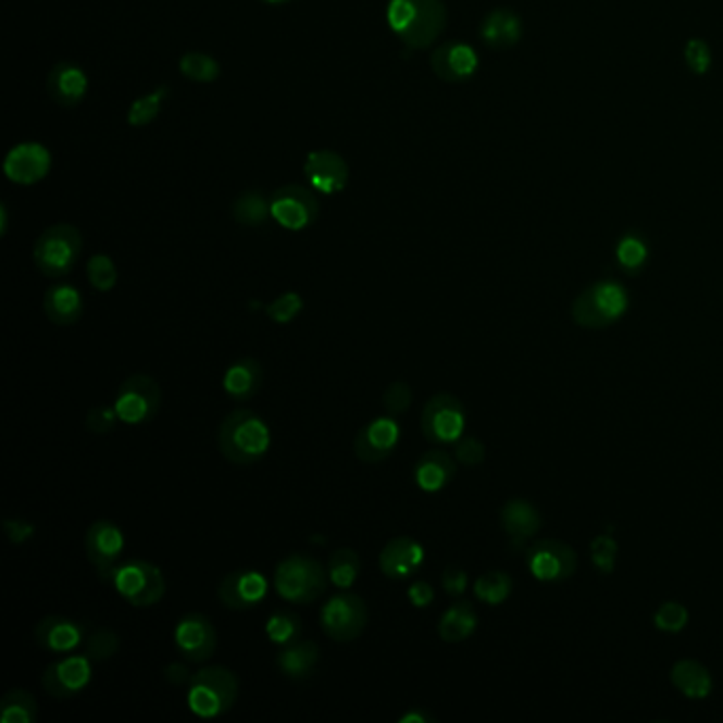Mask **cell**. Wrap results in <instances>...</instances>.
Returning a JSON list of instances; mask_svg holds the SVG:
<instances>
[{"mask_svg":"<svg viewBox=\"0 0 723 723\" xmlns=\"http://www.w3.org/2000/svg\"><path fill=\"white\" fill-rule=\"evenodd\" d=\"M329 573L323 564L306 553L283 558L274 571V588L287 602L312 604L327 590Z\"/></svg>","mask_w":723,"mask_h":723,"instance_id":"cell-5","label":"cell"},{"mask_svg":"<svg viewBox=\"0 0 723 723\" xmlns=\"http://www.w3.org/2000/svg\"><path fill=\"white\" fill-rule=\"evenodd\" d=\"M174 645L183 660L191 664L209 662L216 651V631L202 613H187L174 626Z\"/></svg>","mask_w":723,"mask_h":723,"instance_id":"cell-15","label":"cell"},{"mask_svg":"<svg viewBox=\"0 0 723 723\" xmlns=\"http://www.w3.org/2000/svg\"><path fill=\"white\" fill-rule=\"evenodd\" d=\"M475 628H477V611L471 602L461 600L454 602L450 609H446V613L439 618L437 635L446 643H463L475 633Z\"/></svg>","mask_w":723,"mask_h":723,"instance_id":"cell-32","label":"cell"},{"mask_svg":"<svg viewBox=\"0 0 723 723\" xmlns=\"http://www.w3.org/2000/svg\"><path fill=\"white\" fill-rule=\"evenodd\" d=\"M408 598L412 600V604H414V607H419V609H425V607H428V604L435 600V593H433L431 584H426V582H416V584H412V586H410V590H408Z\"/></svg>","mask_w":723,"mask_h":723,"instance_id":"cell-51","label":"cell"},{"mask_svg":"<svg viewBox=\"0 0 723 723\" xmlns=\"http://www.w3.org/2000/svg\"><path fill=\"white\" fill-rule=\"evenodd\" d=\"M613 257H615V263L618 267L626 274V276H638L649 259H651V245H649V238L638 232V229H628L624 232L618 242H615V249H613Z\"/></svg>","mask_w":723,"mask_h":723,"instance_id":"cell-30","label":"cell"},{"mask_svg":"<svg viewBox=\"0 0 723 723\" xmlns=\"http://www.w3.org/2000/svg\"><path fill=\"white\" fill-rule=\"evenodd\" d=\"M526 564L539 582H564L577 571V553L560 539H541L528 548Z\"/></svg>","mask_w":723,"mask_h":723,"instance_id":"cell-13","label":"cell"},{"mask_svg":"<svg viewBox=\"0 0 723 723\" xmlns=\"http://www.w3.org/2000/svg\"><path fill=\"white\" fill-rule=\"evenodd\" d=\"M431 71L444 84H469L479 71V55L473 45L465 41H446L431 53Z\"/></svg>","mask_w":723,"mask_h":723,"instance_id":"cell-16","label":"cell"},{"mask_svg":"<svg viewBox=\"0 0 723 723\" xmlns=\"http://www.w3.org/2000/svg\"><path fill=\"white\" fill-rule=\"evenodd\" d=\"M386 24L408 49H426L444 35L448 9L444 0H388Z\"/></svg>","mask_w":723,"mask_h":723,"instance_id":"cell-1","label":"cell"},{"mask_svg":"<svg viewBox=\"0 0 723 723\" xmlns=\"http://www.w3.org/2000/svg\"><path fill=\"white\" fill-rule=\"evenodd\" d=\"M412 388L408 383H392L386 386L383 395V408L390 416H401L412 406Z\"/></svg>","mask_w":723,"mask_h":723,"instance_id":"cell-44","label":"cell"},{"mask_svg":"<svg viewBox=\"0 0 723 723\" xmlns=\"http://www.w3.org/2000/svg\"><path fill=\"white\" fill-rule=\"evenodd\" d=\"M303 310V299L296 291H289V294H283L281 298L274 299L270 306H267V316L274 321V323H291L299 312Z\"/></svg>","mask_w":723,"mask_h":723,"instance_id":"cell-46","label":"cell"},{"mask_svg":"<svg viewBox=\"0 0 723 723\" xmlns=\"http://www.w3.org/2000/svg\"><path fill=\"white\" fill-rule=\"evenodd\" d=\"M468 571L461 569V566H457V564L448 566L444 571V575H441V586H444L446 595L463 596L465 595V590H468Z\"/></svg>","mask_w":723,"mask_h":723,"instance_id":"cell-50","label":"cell"},{"mask_svg":"<svg viewBox=\"0 0 723 723\" xmlns=\"http://www.w3.org/2000/svg\"><path fill=\"white\" fill-rule=\"evenodd\" d=\"M111 584L132 607L147 609L166 595V577L162 569L147 560H128L115 566Z\"/></svg>","mask_w":723,"mask_h":723,"instance_id":"cell-7","label":"cell"},{"mask_svg":"<svg viewBox=\"0 0 723 723\" xmlns=\"http://www.w3.org/2000/svg\"><path fill=\"white\" fill-rule=\"evenodd\" d=\"M263 386V367L253 357L234 361L223 374V388L234 401H251Z\"/></svg>","mask_w":723,"mask_h":723,"instance_id":"cell-25","label":"cell"},{"mask_svg":"<svg viewBox=\"0 0 723 723\" xmlns=\"http://www.w3.org/2000/svg\"><path fill=\"white\" fill-rule=\"evenodd\" d=\"M84 251V236L71 223H55L35 240L33 261L47 278L68 276Z\"/></svg>","mask_w":723,"mask_h":723,"instance_id":"cell-6","label":"cell"},{"mask_svg":"<svg viewBox=\"0 0 723 723\" xmlns=\"http://www.w3.org/2000/svg\"><path fill=\"white\" fill-rule=\"evenodd\" d=\"M615 553H618V544L607 537L600 535L593 541V562L602 571V573H611L615 566Z\"/></svg>","mask_w":723,"mask_h":723,"instance_id":"cell-48","label":"cell"},{"mask_svg":"<svg viewBox=\"0 0 723 723\" xmlns=\"http://www.w3.org/2000/svg\"><path fill=\"white\" fill-rule=\"evenodd\" d=\"M91 662L87 653H66L51 662L41 677L45 691L58 700L82 694L91 681Z\"/></svg>","mask_w":723,"mask_h":723,"instance_id":"cell-14","label":"cell"},{"mask_svg":"<svg viewBox=\"0 0 723 723\" xmlns=\"http://www.w3.org/2000/svg\"><path fill=\"white\" fill-rule=\"evenodd\" d=\"M319 656H321V649L314 640L299 638L296 643H289L281 649V653L276 656V664L285 677L301 681L312 675V671L319 664Z\"/></svg>","mask_w":723,"mask_h":723,"instance_id":"cell-28","label":"cell"},{"mask_svg":"<svg viewBox=\"0 0 723 723\" xmlns=\"http://www.w3.org/2000/svg\"><path fill=\"white\" fill-rule=\"evenodd\" d=\"M240 681L227 666H207L191 675L187 707L200 720H216L229 713L238 700Z\"/></svg>","mask_w":723,"mask_h":723,"instance_id":"cell-4","label":"cell"},{"mask_svg":"<svg viewBox=\"0 0 723 723\" xmlns=\"http://www.w3.org/2000/svg\"><path fill=\"white\" fill-rule=\"evenodd\" d=\"M33 637L45 651L66 656L75 653L82 645H86L87 626L84 622L66 615H47L37 622Z\"/></svg>","mask_w":723,"mask_h":723,"instance_id":"cell-19","label":"cell"},{"mask_svg":"<svg viewBox=\"0 0 723 723\" xmlns=\"http://www.w3.org/2000/svg\"><path fill=\"white\" fill-rule=\"evenodd\" d=\"M370 620L367 602L354 593L332 596L321 609V628L336 643H350L363 635Z\"/></svg>","mask_w":723,"mask_h":723,"instance_id":"cell-9","label":"cell"},{"mask_svg":"<svg viewBox=\"0 0 723 723\" xmlns=\"http://www.w3.org/2000/svg\"><path fill=\"white\" fill-rule=\"evenodd\" d=\"M87 278L89 285L100 291V294H109L117 287L120 281V270L115 265V261L104 253H96L89 257L87 261Z\"/></svg>","mask_w":723,"mask_h":723,"instance_id":"cell-40","label":"cell"},{"mask_svg":"<svg viewBox=\"0 0 723 723\" xmlns=\"http://www.w3.org/2000/svg\"><path fill=\"white\" fill-rule=\"evenodd\" d=\"M86 556L98 577L111 582V575L126 548L124 531L113 520H96L86 533Z\"/></svg>","mask_w":723,"mask_h":723,"instance_id":"cell-12","label":"cell"},{"mask_svg":"<svg viewBox=\"0 0 723 723\" xmlns=\"http://www.w3.org/2000/svg\"><path fill=\"white\" fill-rule=\"evenodd\" d=\"M671 681L685 698L702 700L713 691V677L709 669L696 660H680L671 669Z\"/></svg>","mask_w":723,"mask_h":723,"instance_id":"cell-31","label":"cell"},{"mask_svg":"<svg viewBox=\"0 0 723 723\" xmlns=\"http://www.w3.org/2000/svg\"><path fill=\"white\" fill-rule=\"evenodd\" d=\"M270 593L267 577L255 569H238L227 573L219 584V600L232 611H249L265 600Z\"/></svg>","mask_w":723,"mask_h":723,"instance_id":"cell-17","label":"cell"},{"mask_svg":"<svg viewBox=\"0 0 723 723\" xmlns=\"http://www.w3.org/2000/svg\"><path fill=\"white\" fill-rule=\"evenodd\" d=\"M2 528H4V533H7V537H9L11 544H26L37 533L35 524L28 522V520H24V518H7L2 522Z\"/></svg>","mask_w":723,"mask_h":723,"instance_id":"cell-49","label":"cell"},{"mask_svg":"<svg viewBox=\"0 0 723 723\" xmlns=\"http://www.w3.org/2000/svg\"><path fill=\"white\" fill-rule=\"evenodd\" d=\"M120 414L115 406H94L86 416V428L91 435H109L117 428Z\"/></svg>","mask_w":723,"mask_h":723,"instance_id":"cell-45","label":"cell"},{"mask_svg":"<svg viewBox=\"0 0 723 723\" xmlns=\"http://www.w3.org/2000/svg\"><path fill=\"white\" fill-rule=\"evenodd\" d=\"M477 37L490 51H510L524 37V22L513 9L497 7L479 22Z\"/></svg>","mask_w":723,"mask_h":723,"instance_id":"cell-21","label":"cell"},{"mask_svg":"<svg viewBox=\"0 0 723 723\" xmlns=\"http://www.w3.org/2000/svg\"><path fill=\"white\" fill-rule=\"evenodd\" d=\"M401 426L397 416H381L363 426L354 437V454L363 463H383L399 446Z\"/></svg>","mask_w":723,"mask_h":723,"instance_id":"cell-18","label":"cell"},{"mask_svg":"<svg viewBox=\"0 0 723 723\" xmlns=\"http://www.w3.org/2000/svg\"><path fill=\"white\" fill-rule=\"evenodd\" d=\"M232 216L242 227H263L272 216V202L259 189H247L234 200Z\"/></svg>","mask_w":723,"mask_h":723,"instance_id":"cell-33","label":"cell"},{"mask_svg":"<svg viewBox=\"0 0 723 723\" xmlns=\"http://www.w3.org/2000/svg\"><path fill=\"white\" fill-rule=\"evenodd\" d=\"M37 718H39L37 698L28 689L15 687L0 698V722L35 723Z\"/></svg>","mask_w":723,"mask_h":723,"instance_id":"cell-34","label":"cell"},{"mask_svg":"<svg viewBox=\"0 0 723 723\" xmlns=\"http://www.w3.org/2000/svg\"><path fill=\"white\" fill-rule=\"evenodd\" d=\"M399 723H435V718H431L423 709L414 707L410 713H406Z\"/></svg>","mask_w":723,"mask_h":723,"instance_id":"cell-53","label":"cell"},{"mask_svg":"<svg viewBox=\"0 0 723 723\" xmlns=\"http://www.w3.org/2000/svg\"><path fill=\"white\" fill-rule=\"evenodd\" d=\"M164 677H166V681H171L172 685H176V687H180V685H185V683L191 681L189 669L183 662H171L164 669Z\"/></svg>","mask_w":723,"mask_h":723,"instance_id":"cell-52","label":"cell"},{"mask_svg":"<svg viewBox=\"0 0 723 723\" xmlns=\"http://www.w3.org/2000/svg\"><path fill=\"white\" fill-rule=\"evenodd\" d=\"M49 171V153L41 145H20L15 147L7 162L4 172L15 183H37Z\"/></svg>","mask_w":723,"mask_h":723,"instance_id":"cell-26","label":"cell"},{"mask_svg":"<svg viewBox=\"0 0 723 723\" xmlns=\"http://www.w3.org/2000/svg\"><path fill=\"white\" fill-rule=\"evenodd\" d=\"M89 89L86 71L75 62H58L47 75V94L62 109H75Z\"/></svg>","mask_w":723,"mask_h":723,"instance_id":"cell-22","label":"cell"},{"mask_svg":"<svg viewBox=\"0 0 723 723\" xmlns=\"http://www.w3.org/2000/svg\"><path fill=\"white\" fill-rule=\"evenodd\" d=\"M327 573H329V582L340 588V590H348L352 588V584L357 582L359 573H361V558L359 553L350 548H340L332 553L329 564H327Z\"/></svg>","mask_w":723,"mask_h":723,"instance_id":"cell-38","label":"cell"},{"mask_svg":"<svg viewBox=\"0 0 723 723\" xmlns=\"http://www.w3.org/2000/svg\"><path fill=\"white\" fill-rule=\"evenodd\" d=\"M454 459L465 468H477L486 459V446L477 437H461L454 448Z\"/></svg>","mask_w":723,"mask_h":723,"instance_id":"cell-47","label":"cell"},{"mask_svg":"<svg viewBox=\"0 0 723 723\" xmlns=\"http://www.w3.org/2000/svg\"><path fill=\"white\" fill-rule=\"evenodd\" d=\"M687 622H689L687 609L675 600L662 602L653 613V624L662 633H673V635L681 633L687 626Z\"/></svg>","mask_w":723,"mask_h":723,"instance_id":"cell-43","label":"cell"},{"mask_svg":"<svg viewBox=\"0 0 723 723\" xmlns=\"http://www.w3.org/2000/svg\"><path fill=\"white\" fill-rule=\"evenodd\" d=\"M511 590H513V582H511L510 575L503 573V571H488L482 577H477V582L473 586L475 596L482 602L493 604V607L506 602L510 598Z\"/></svg>","mask_w":723,"mask_h":723,"instance_id":"cell-39","label":"cell"},{"mask_svg":"<svg viewBox=\"0 0 723 723\" xmlns=\"http://www.w3.org/2000/svg\"><path fill=\"white\" fill-rule=\"evenodd\" d=\"M216 441L221 454L232 465L249 468L267 454L272 446V431L257 412L238 408L223 419Z\"/></svg>","mask_w":723,"mask_h":723,"instance_id":"cell-2","label":"cell"},{"mask_svg":"<svg viewBox=\"0 0 723 723\" xmlns=\"http://www.w3.org/2000/svg\"><path fill=\"white\" fill-rule=\"evenodd\" d=\"M171 96V89L166 86H160L153 89L151 94H145L140 98H136L128 109V124L132 128H145L149 124H153L166 102V98Z\"/></svg>","mask_w":723,"mask_h":723,"instance_id":"cell-36","label":"cell"},{"mask_svg":"<svg viewBox=\"0 0 723 723\" xmlns=\"http://www.w3.org/2000/svg\"><path fill=\"white\" fill-rule=\"evenodd\" d=\"M683 62L687 71L696 77H705L711 73L713 66V51L711 45L700 37H691L683 47Z\"/></svg>","mask_w":723,"mask_h":723,"instance_id":"cell-41","label":"cell"},{"mask_svg":"<svg viewBox=\"0 0 723 723\" xmlns=\"http://www.w3.org/2000/svg\"><path fill=\"white\" fill-rule=\"evenodd\" d=\"M178 71L185 79L194 84H213L221 77V64L211 53L187 51L178 60Z\"/></svg>","mask_w":723,"mask_h":723,"instance_id":"cell-35","label":"cell"},{"mask_svg":"<svg viewBox=\"0 0 723 723\" xmlns=\"http://www.w3.org/2000/svg\"><path fill=\"white\" fill-rule=\"evenodd\" d=\"M303 174H306L308 185L323 196L341 194L350 178L346 160L338 151H332V149L310 151L303 162Z\"/></svg>","mask_w":723,"mask_h":723,"instance_id":"cell-20","label":"cell"},{"mask_svg":"<svg viewBox=\"0 0 723 723\" xmlns=\"http://www.w3.org/2000/svg\"><path fill=\"white\" fill-rule=\"evenodd\" d=\"M265 635L270 638V643L285 647L289 643H296L303 635V624L298 613L289 611V609H278L274 611L267 622H265Z\"/></svg>","mask_w":723,"mask_h":723,"instance_id":"cell-37","label":"cell"},{"mask_svg":"<svg viewBox=\"0 0 723 723\" xmlns=\"http://www.w3.org/2000/svg\"><path fill=\"white\" fill-rule=\"evenodd\" d=\"M541 513L526 499H511L501 508V526L511 539L526 541L541 528Z\"/></svg>","mask_w":723,"mask_h":723,"instance_id":"cell-29","label":"cell"},{"mask_svg":"<svg viewBox=\"0 0 723 723\" xmlns=\"http://www.w3.org/2000/svg\"><path fill=\"white\" fill-rule=\"evenodd\" d=\"M45 316L60 327H71L82 321L86 312V299L71 283H55L45 291Z\"/></svg>","mask_w":723,"mask_h":723,"instance_id":"cell-24","label":"cell"},{"mask_svg":"<svg viewBox=\"0 0 723 723\" xmlns=\"http://www.w3.org/2000/svg\"><path fill=\"white\" fill-rule=\"evenodd\" d=\"M272 202V219L289 229V232H301L316 223L321 214L319 198L314 196L312 187L303 185H285L276 189L270 198Z\"/></svg>","mask_w":723,"mask_h":723,"instance_id":"cell-11","label":"cell"},{"mask_svg":"<svg viewBox=\"0 0 723 723\" xmlns=\"http://www.w3.org/2000/svg\"><path fill=\"white\" fill-rule=\"evenodd\" d=\"M261 2H267V4H283V2H291V0H261Z\"/></svg>","mask_w":723,"mask_h":723,"instance_id":"cell-54","label":"cell"},{"mask_svg":"<svg viewBox=\"0 0 723 723\" xmlns=\"http://www.w3.org/2000/svg\"><path fill=\"white\" fill-rule=\"evenodd\" d=\"M465 425L468 414L459 397L450 392H437L426 401L421 428L431 444H457L465 433Z\"/></svg>","mask_w":723,"mask_h":723,"instance_id":"cell-10","label":"cell"},{"mask_svg":"<svg viewBox=\"0 0 723 723\" xmlns=\"http://www.w3.org/2000/svg\"><path fill=\"white\" fill-rule=\"evenodd\" d=\"M631 308L628 289L613 278L596 281L586 287L571 306L575 325L584 329H604L626 316Z\"/></svg>","mask_w":723,"mask_h":723,"instance_id":"cell-3","label":"cell"},{"mask_svg":"<svg viewBox=\"0 0 723 723\" xmlns=\"http://www.w3.org/2000/svg\"><path fill=\"white\" fill-rule=\"evenodd\" d=\"M425 562V548L412 537H395L381 552V571L388 579H408Z\"/></svg>","mask_w":723,"mask_h":723,"instance_id":"cell-23","label":"cell"},{"mask_svg":"<svg viewBox=\"0 0 723 723\" xmlns=\"http://www.w3.org/2000/svg\"><path fill=\"white\" fill-rule=\"evenodd\" d=\"M122 647L120 635L111 628H98L86 638V653L94 662L111 660Z\"/></svg>","mask_w":723,"mask_h":723,"instance_id":"cell-42","label":"cell"},{"mask_svg":"<svg viewBox=\"0 0 723 723\" xmlns=\"http://www.w3.org/2000/svg\"><path fill=\"white\" fill-rule=\"evenodd\" d=\"M457 475V461L444 450H428L414 468V482L425 493L444 490Z\"/></svg>","mask_w":723,"mask_h":723,"instance_id":"cell-27","label":"cell"},{"mask_svg":"<svg viewBox=\"0 0 723 723\" xmlns=\"http://www.w3.org/2000/svg\"><path fill=\"white\" fill-rule=\"evenodd\" d=\"M113 406L122 423L132 426L147 425L160 412L162 388L149 374H132L120 384Z\"/></svg>","mask_w":723,"mask_h":723,"instance_id":"cell-8","label":"cell"}]
</instances>
